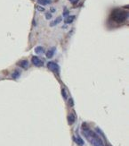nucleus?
<instances>
[{"mask_svg":"<svg viewBox=\"0 0 129 146\" xmlns=\"http://www.w3.org/2000/svg\"><path fill=\"white\" fill-rule=\"evenodd\" d=\"M69 10L65 9V10H64V11H63V16H64V17H67V16H68V15H69Z\"/></svg>","mask_w":129,"mask_h":146,"instance_id":"obj_15","label":"nucleus"},{"mask_svg":"<svg viewBox=\"0 0 129 146\" xmlns=\"http://www.w3.org/2000/svg\"><path fill=\"white\" fill-rule=\"evenodd\" d=\"M82 133L84 135V136L87 139V141H89L90 143H92L94 146H104V143L102 142V140L101 139V137L95 133V132L91 130L87 125L85 123H83L82 124Z\"/></svg>","mask_w":129,"mask_h":146,"instance_id":"obj_1","label":"nucleus"},{"mask_svg":"<svg viewBox=\"0 0 129 146\" xmlns=\"http://www.w3.org/2000/svg\"><path fill=\"white\" fill-rule=\"evenodd\" d=\"M51 12H52V13H54V12H55L54 8H51Z\"/></svg>","mask_w":129,"mask_h":146,"instance_id":"obj_20","label":"nucleus"},{"mask_svg":"<svg viewBox=\"0 0 129 146\" xmlns=\"http://www.w3.org/2000/svg\"><path fill=\"white\" fill-rule=\"evenodd\" d=\"M128 13L122 9H115L111 12L110 14V19L117 23H122L127 19Z\"/></svg>","mask_w":129,"mask_h":146,"instance_id":"obj_2","label":"nucleus"},{"mask_svg":"<svg viewBox=\"0 0 129 146\" xmlns=\"http://www.w3.org/2000/svg\"><path fill=\"white\" fill-rule=\"evenodd\" d=\"M31 62H32V64H33L34 65H36V66H38V67H41V66H43V65H44V62L41 60L39 57H36V56L32 57Z\"/></svg>","mask_w":129,"mask_h":146,"instance_id":"obj_4","label":"nucleus"},{"mask_svg":"<svg viewBox=\"0 0 129 146\" xmlns=\"http://www.w3.org/2000/svg\"><path fill=\"white\" fill-rule=\"evenodd\" d=\"M69 2H70L71 4H73V5H76L77 3H78L79 0H69Z\"/></svg>","mask_w":129,"mask_h":146,"instance_id":"obj_17","label":"nucleus"},{"mask_svg":"<svg viewBox=\"0 0 129 146\" xmlns=\"http://www.w3.org/2000/svg\"><path fill=\"white\" fill-rule=\"evenodd\" d=\"M17 65H19L20 67H22V68L25 69V68H27L28 65V61H27V60H20V61L18 62Z\"/></svg>","mask_w":129,"mask_h":146,"instance_id":"obj_5","label":"nucleus"},{"mask_svg":"<svg viewBox=\"0 0 129 146\" xmlns=\"http://www.w3.org/2000/svg\"><path fill=\"white\" fill-rule=\"evenodd\" d=\"M74 140H75L76 143H77V144L78 145V146H83L84 143H84V141H83V139H82L80 136L74 137Z\"/></svg>","mask_w":129,"mask_h":146,"instance_id":"obj_7","label":"nucleus"},{"mask_svg":"<svg viewBox=\"0 0 129 146\" xmlns=\"http://www.w3.org/2000/svg\"><path fill=\"white\" fill-rule=\"evenodd\" d=\"M75 120H76V117H75L74 114H70V115H69V116L68 117V122H69V125L74 124Z\"/></svg>","mask_w":129,"mask_h":146,"instance_id":"obj_9","label":"nucleus"},{"mask_svg":"<svg viewBox=\"0 0 129 146\" xmlns=\"http://www.w3.org/2000/svg\"><path fill=\"white\" fill-rule=\"evenodd\" d=\"M54 53H55V48L54 47V48L49 49L47 52H46V57H47V58H51V57H53V56L54 55Z\"/></svg>","mask_w":129,"mask_h":146,"instance_id":"obj_8","label":"nucleus"},{"mask_svg":"<svg viewBox=\"0 0 129 146\" xmlns=\"http://www.w3.org/2000/svg\"><path fill=\"white\" fill-rule=\"evenodd\" d=\"M19 76H20V72L19 71H14V73L12 75V77H13V79H17Z\"/></svg>","mask_w":129,"mask_h":146,"instance_id":"obj_13","label":"nucleus"},{"mask_svg":"<svg viewBox=\"0 0 129 146\" xmlns=\"http://www.w3.org/2000/svg\"><path fill=\"white\" fill-rule=\"evenodd\" d=\"M61 94H62L63 99H64V100H67V93H66V90H65V89L61 90Z\"/></svg>","mask_w":129,"mask_h":146,"instance_id":"obj_14","label":"nucleus"},{"mask_svg":"<svg viewBox=\"0 0 129 146\" xmlns=\"http://www.w3.org/2000/svg\"><path fill=\"white\" fill-rule=\"evenodd\" d=\"M44 52H45V49L41 46H38L35 48V53H36V54H42V53H44Z\"/></svg>","mask_w":129,"mask_h":146,"instance_id":"obj_12","label":"nucleus"},{"mask_svg":"<svg viewBox=\"0 0 129 146\" xmlns=\"http://www.w3.org/2000/svg\"><path fill=\"white\" fill-rule=\"evenodd\" d=\"M37 9L38 10V11H41V12H43V11H45V8L44 7H37Z\"/></svg>","mask_w":129,"mask_h":146,"instance_id":"obj_18","label":"nucleus"},{"mask_svg":"<svg viewBox=\"0 0 129 146\" xmlns=\"http://www.w3.org/2000/svg\"><path fill=\"white\" fill-rule=\"evenodd\" d=\"M75 18H76V16L75 15H68L66 17V19L64 20V22L65 23H67V24H69V23H71L73 21L75 20Z\"/></svg>","mask_w":129,"mask_h":146,"instance_id":"obj_6","label":"nucleus"},{"mask_svg":"<svg viewBox=\"0 0 129 146\" xmlns=\"http://www.w3.org/2000/svg\"><path fill=\"white\" fill-rule=\"evenodd\" d=\"M52 3L51 0H38V4L41 5H47Z\"/></svg>","mask_w":129,"mask_h":146,"instance_id":"obj_10","label":"nucleus"},{"mask_svg":"<svg viewBox=\"0 0 129 146\" xmlns=\"http://www.w3.org/2000/svg\"><path fill=\"white\" fill-rule=\"evenodd\" d=\"M47 67H48V69L52 72H58L59 68H60L59 65H58V64L55 63L54 61H50V62H48Z\"/></svg>","mask_w":129,"mask_h":146,"instance_id":"obj_3","label":"nucleus"},{"mask_svg":"<svg viewBox=\"0 0 129 146\" xmlns=\"http://www.w3.org/2000/svg\"><path fill=\"white\" fill-rule=\"evenodd\" d=\"M69 104H70V106H73V101H72V100H69Z\"/></svg>","mask_w":129,"mask_h":146,"instance_id":"obj_19","label":"nucleus"},{"mask_svg":"<svg viewBox=\"0 0 129 146\" xmlns=\"http://www.w3.org/2000/svg\"><path fill=\"white\" fill-rule=\"evenodd\" d=\"M46 18L47 20L51 19V18H52V14H51L50 13H46Z\"/></svg>","mask_w":129,"mask_h":146,"instance_id":"obj_16","label":"nucleus"},{"mask_svg":"<svg viewBox=\"0 0 129 146\" xmlns=\"http://www.w3.org/2000/svg\"><path fill=\"white\" fill-rule=\"evenodd\" d=\"M61 20H62V19H61V16H59V17L56 18V19H55L54 21H53L52 22H51V23H50V26H52V27H53V26H55L56 24L60 23V22H61Z\"/></svg>","mask_w":129,"mask_h":146,"instance_id":"obj_11","label":"nucleus"}]
</instances>
